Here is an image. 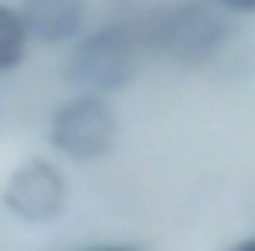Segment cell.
Returning a JSON list of instances; mask_svg holds the SVG:
<instances>
[{
	"label": "cell",
	"instance_id": "8992f818",
	"mask_svg": "<svg viewBox=\"0 0 255 251\" xmlns=\"http://www.w3.org/2000/svg\"><path fill=\"white\" fill-rule=\"evenodd\" d=\"M220 7H227V11H241V14H252L255 11V0H217Z\"/></svg>",
	"mask_w": 255,
	"mask_h": 251
},
{
	"label": "cell",
	"instance_id": "7a4b0ae2",
	"mask_svg": "<svg viewBox=\"0 0 255 251\" xmlns=\"http://www.w3.org/2000/svg\"><path fill=\"white\" fill-rule=\"evenodd\" d=\"M63 74L70 84L95 94L119 91L136 77V49L119 28H102L70 53Z\"/></svg>",
	"mask_w": 255,
	"mask_h": 251
},
{
	"label": "cell",
	"instance_id": "3957f363",
	"mask_svg": "<svg viewBox=\"0 0 255 251\" xmlns=\"http://www.w3.org/2000/svg\"><path fill=\"white\" fill-rule=\"evenodd\" d=\"M4 206L25 223H49L67 206V178L56 164L35 157L11 171L4 185Z\"/></svg>",
	"mask_w": 255,
	"mask_h": 251
},
{
	"label": "cell",
	"instance_id": "6da1fadb",
	"mask_svg": "<svg viewBox=\"0 0 255 251\" xmlns=\"http://www.w3.org/2000/svg\"><path fill=\"white\" fill-rule=\"evenodd\" d=\"M116 136H119V119H116L112 105L95 91H84V94L70 98L67 105H60L49 122L53 147L74 161H95V157L109 154Z\"/></svg>",
	"mask_w": 255,
	"mask_h": 251
},
{
	"label": "cell",
	"instance_id": "277c9868",
	"mask_svg": "<svg viewBox=\"0 0 255 251\" xmlns=\"http://www.w3.org/2000/svg\"><path fill=\"white\" fill-rule=\"evenodd\" d=\"M18 14L25 21L28 39L56 46V42L74 39L84 28L88 4H84V0H21Z\"/></svg>",
	"mask_w": 255,
	"mask_h": 251
},
{
	"label": "cell",
	"instance_id": "5b68a950",
	"mask_svg": "<svg viewBox=\"0 0 255 251\" xmlns=\"http://www.w3.org/2000/svg\"><path fill=\"white\" fill-rule=\"evenodd\" d=\"M25 49H28V32L18 7L0 4V74L14 70L25 60Z\"/></svg>",
	"mask_w": 255,
	"mask_h": 251
},
{
	"label": "cell",
	"instance_id": "52a82bcc",
	"mask_svg": "<svg viewBox=\"0 0 255 251\" xmlns=\"http://www.w3.org/2000/svg\"><path fill=\"white\" fill-rule=\"evenodd\" d=\"M238 251H255V234H252V237H245V241L238 244Z\"/></svg>",
	"mask_w": 255,
	"mask_h": 251
}]
</instances>
